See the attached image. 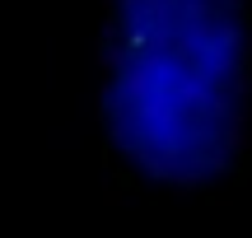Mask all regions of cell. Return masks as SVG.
<instances>
[{
	"label": "cell",
	"mask_w": 252,
	"mask_h": 238,
	"mask_svg": "<svg viewBox=\"0 0 252 238\" xmlns=\"http://www.w3.org/2000/svg\"><path fill=\"white\" fill-rule=\"evenodd\" d=\"M98 149L112 201L252 182V0H103Z\"/></svg>",
	"instance_id": "6da1fadb"
}]
</instances>
